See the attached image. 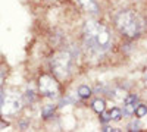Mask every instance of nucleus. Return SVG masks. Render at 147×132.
<instances>
[{
    "instance_id": "obj_15",
    "label": "nucleus",
    "mask_w": 147,
    "mask_h": 132,
    "mask_svg": "<svg viewBox=\"0 0 147 132\" xmlns=\"http://www.w3.org/2000/svg\"><path fill=\"white\" fill-rule=\"evenodd\" d=\"M100 116V122L102 123H107V122H110V116H109V112H103V113H100L99 115Z\"/></svg>"
},
{
    "instance_id": "obj_6",
    "label": "nucleus",
    "mask_w": 147,
    "mask_h": 132,
    "mask_svg": "<svg viewBox=\"0 0 147 132\" xmlns=\"http://www.w3.org/2000/svg\"><path fill=\"white\" fill-rule=\"evenodd\" d=\"M77 5L88 15H99L100 13V5L97 0H75Z\"/></svg>"
},
{
    "instance_id": "obj_1",
    "label": "nucleus",
    "mask_w": 147,
    "mask_h": 132,
    "mask_svg": "<svg viewBox=\"0 0 147 132\" xmlns=\"http://www.w3.org/2000/svg\"><path fill=\"white\" fill-rule=\"evenodd\" d=\"M81 52L87 59L100 60L112 49L113 38L112 31L106 25L96 19H88L82 25L81 35Z\"/></svg>"
},
{
    "instance_id": "obj_4",
    "label": "nucleus",
    "mask_w": 147,
    "mask_h": 132,
    "mask_svg": "<svg viewBox=\"0 0 147 132\" xmlns=\"http://www.w3.org/2000/svg\"><path fill=\"white\" fill-rule=\"evenodd\" d=\"M24 107V100L19 94L9 92L0 98V110L3 116H16Z\"/></svg>"
},
{
    "instance_id": "obj_21",
    "label": "nucleus",
    "mask_w": 147,
    "mask_h": 132,
    "mask_svg": "<svg viewBox=\"0 0 147 132\" xmlns=\"http://www.w3.org/2000/svg\"><path fill=\"white\" fill-rule=\"evenodd\" d=\"M146 23H147V18H146Z\"/></svg>"
},
{
    "instance_id": "obj_3",
    "label": "nucleus",
    "mask_w": 147,
    "mask_h": 132,
    "mask_svg": "<svg viewBox=\"0 0 147 132\" xmlns=\"http://www.w3.org/2000/svg\"><path fill=\"white\" fill-rule=\"evenodd\" d=\"M81 52V47L71 46L63 50H57L50 57V70L57 79H66L72 74V68Z\"/></svg>"
},
{
    "instance_id": "obj_17",
    "label": "nucleus",
    "mask_w": 147,
    "mask_h": 132,
    "mask_svg": "<svg viewBox=\"0 0 147 132\" xmlns=\"http://www.w3.org/2000/svg\"><path fill=\"white\" fill-rule=\"evenodd\" d=\"M27 101H30V103L35 101V95H34V91L32 90H28L27 91Z\"/></svg>"
},
{
    "instance_id": "obj_18",
    "label": "nucleus",
    "mask_w": 147,
    "mask_h": 132,
    "mask_svg": "<svg viewBox=\"0 0 147 132\" xmlns=\"http://www.w3.org/2000/svg\"><path fill=\"white\" fill-rule=\"evenodd\" d=\"M103 132H109V131H113V132H118V131H121V129H118V128H110V126H103V129H102Z\"/></svg>"
},
{
    "instance_id": "obj_12",
    "label": "nucleus",
    "mask_w": 147,
    "mask_h": 132,
    "mask_svg": "<svg viewBox=\"0 0 147 132\" xmlns=\"http://www.w3.org/2000/svg\"><path fill=\"white\" fill-rule=\"evenodd\" d=\"M136 117H138V119H141V117H144V116H147V106L146 104H141V103H138V106H137V109H136Z\"/></svg>"
},
{
    "instance_id": "obj_5",
    "label": "nucleus",
    "mask_w": 147,
    "mask_h": 132,
    "mask_svg": "<svg viewBox=\"0 0 147 132\" xmlns=\"http://www.w3.org/2000/svg\"><path fill=\"white\" fill-rule=\"evenodd\" d=\"M38 90L40 94L46 98H57L59 94H60V87H59V82L57 78L53 75H41L38 79Z\"/></svg>"
},
{
    "instance_id": "obj_14",
    "label": "nucleus",
    "mask_w": 147,
    "mask_h": 132,
    "mask_svg": "<svg viewBox=\"0 0 147 132\" xmlns=\"http://www.w3.org/2000/svg\"><path fill=\"white\" fill-rule=\"evenodd\" d=\"M6 69L5 66L0 65V98L3 97V81H5V76H6Z\"/></svg>"
},
{
    "instance_id": "obj_10",
    "label": "nucleus",
    "mask_w": 147,
    "mask_h": 132,
    "mask_svg": "<svg viewBox=\"0 0 147 132\" xmlns=\"http://www.w3.org/2000/svg\"><path fill=\"white\" fill-rule=\"evenodd\" d=\"M55 112H56V106L55 104H46L43 109H41V116H43V119H52L53 117V115H55Z\"/></svg>"
},
{
    "instance_id": "obj_8",
    "label": "nucleus",
    "mask_w": 147,
    "mask_h": 132,
    "mask_svg": "<svg viewBox=\"0 0 147 132\" xmlns=\"http://www.w3.org/2000/svg\"><path fill=\"white\" fill-rule=\"evenodd\" d=\"M93 95V90L91 87H88L87 84H81V85L77 88V97L81 100H88Z\"/></svg>"
},
{
    "instance_id": "obj_2",
    "label": "nucleus",
    "mask_w": 147,
    "mask_h": 132,
    "mask_svg": "<svg viewBox=\"0 0 147 132\" xmlns=\"http://www.w3.org/2000/svg\"><path fill=\"white\" fill-rule=\"evenodd\" d=\"M113 23H115V28L118 29V32L127 40L138 38L144 28V21L132 9L119 10L113 18Z\"/></svg>"
},
{
    "instance_id": "obj_16",
    "label": "nucleus",
    "mask_w": 147,
    "mask_h": 132,
    "mask_svg": "<svg viewBox=\"0 0 147 132\" xmlns=\"http://www.w3.org/2000/svg\"><path fill=\"white\" fill-rule=\"evenodd\" d=\"M78 98V97H77ZM77 98H74V97H66V98H62V101H60V106H66V104H72V103H75Z\"/></svg>"
},
{
    "instance_id": "obj_20",
    "label": "nucleus",
    "mask_w": 147,
    "mask_h": 132,
    "mask_svg": "<svg viewBox=\"0 0 147 132\" xmlns=\"http://www.w3.org/2000/svg\"><path fill=\"white\" fill-rule=\"evenodd\" d=\"M46 2H56V0H46Z\"/></svg>"
},
{
    "instance_id": "obj_13",
    "label": "nucleus",
    "mask_w": 147,
    "mask_h": 132,
    "mask_svg": "<svg viewBox=\"0 0 147 132\" xmlns=\"http://www.w3.org/2000/svg\"><path fill=\"white\" fill-rule=\"evenodd\" d=\"M141 128H143V125H141V121L137 117V119H134L132 122H129L128 123V126H127V131H141Z\"/></svg>"
},
{
    "instance_id": "obj_7",
    "label": "nucleus",
    "mask_w": 147,
    "mask_h": 132,
    "mask_svg": "<svg viewBox=\"0 0 147 132\" xmlns=\"http://www.w3.org/2000/svg\"><path fill=\"white\" fill-rule=\"evenodd\" d=\"M138 106V95L136 94H127L124 98V115L125 116H132L136 113V109Z\"/></svg>"
},
{
    "instance_id": "obj_19",
    "label": "nucleus",
    "mask_w": 147,
    "mask_h": 132,
    "mask_svg": "<svg viewBox=\"0 0 147 132\" xmlns=\"http://www.w3.org/2000/svg\"><path fill=\"white\" fill-rule=\"evenodd\" d=\"M144 81H147V70L144 72ZM146 84H147V82H146Z\"/></svg>"
},
{
    "instance_id": "obj_11",
    "label": "nucleus",
    "mask_w": 147,
    "mask_h": 132,
    "mask_svg": "<svg viewBox=\"0 0 147 132\" xmlns=\"http://www.w3.org/2000/svg\"><path fill=\"white\" fill-rule=\"evenodd\" d=\"M109 116H110V121H115V122H119L122 116H124V112H122L119 107H112L109 110Z\"/></svg>"
},
{
    "instance_id": "obj_9",
    "label": "nucleus",
    "mask_w": 147,
    "mask_h": 132,
    "mask_svg": "<svg viewBox=\"0 0 147 132\" xmlns=\"http://www.w3.org/2000/svg\"><path fill=\"white\" fill-rule=\"evenodd\" d=\"M91 107H93V110L97 113V115H100L106 110V101L103 98H96L93 103H91Z\"/></svg>"
}]
</instances>
